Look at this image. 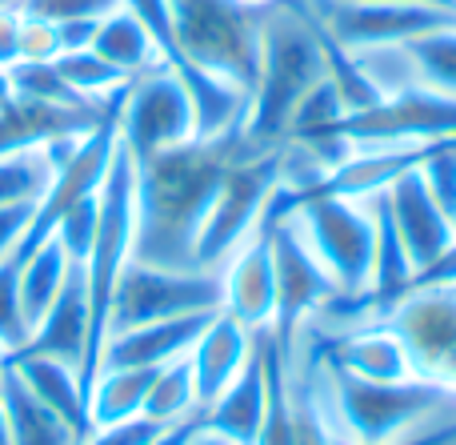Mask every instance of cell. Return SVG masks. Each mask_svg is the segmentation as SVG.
<instances>
[{
	"label": "cell",
	"instance_id": "obj_3",
	"mask_svg": "<svg viewBox=\"0 0 456 445\" xmlns=\"http://www.w3.org/2000/svg\"><path fill=\"white\" fill-rule=\"evenodd\" d=\"M176 45L197 69L252 93L260 77L268 8L240 0H168Z\"/></svg>",
	"mask_w": 456,
	"mask_h": 445
},
{
	"label": "cell",
	"instance_id": "obj_15",
	"mask_svg": "<svg viewBox=\"0 0 456 445\" xmlns=\"http://www.w3.org/2000/svg\"><path fill=\"white\" fill-rule=\"evenodd\" d=\"M88 350V285H85V265L72 261L69 277H64L56 301L48 313L32 326L28 342L20 350L4 353V361H24V358H56L80 369Z\"/></svg>",
	"mask_w": 456,
	"mask_h": 445
},
{
	"label": "cell",
	"instance_id": "obj_46",
	"mask_svg": "<svg viewBox=\"0 0 456 445\" xmlns=\"http://www.w3.org/2000/svg\"><path fill=\"white\" fill-rule=\"evenodd\" d=\"M197 445H228V441H224V438H216V433H208V430H205V433H200V438H197Z\"/></svg>",
	"mask_w": 456,
	"mask_h": 445
},
{
	"label": "cell",
	"instance_id": "obj_31",
	"mask_svg": "<svg viewBox=\"0 0 456 445\" xmlns=\"http://www.w3.org/2000/svg\"><path fill=\"white\" fill-rule=\"evenodd\" d=\"M412 56V64L420 69V77L433 88L456 96V29L449 32H433V37H420L412 45H404Z\"/></svg>",
	"mask_w": 456,
	"mask_h": 445
},
{
	"label": "cell",
	"instance_id": "obj_12",
	"mask_svg": "<svg viewBox=\"0 0 456 445\" xmlns=\"http://www.w3.org/2000/svg\"><path fill=\"white\" fill-rule=\"evenodd\" d=\"M316 21L348 53L412 45L420 37L456 29V12L433 4H361V0H313Z\"/></svg>",
	"mask_w": 456,
	"mask_h": 445
},
{
	"label": "cell",
	"instance_id": "obj_4",
	"mask_svg": "<svg viewBox=\"0 0 456 445\" xmlns=\"http://www.w3.org/2000/svg\"><path fill=\"white\" fill-rule=\"evenodd\" d=\"M456 136V96L441 88H401L385 93L372 109L348 112L329 125L308 149L321 152V165L332 169L348 157V149H372V144H420Z\"/></svg>",
	"mask_w": 456,
	"mask_h": 445
},
{
	"label": "cell",
	"instance_id": "obj_37",
	"mask_svg": "<svg viewBox=\"0 0 456 445\" xmlns=\"http://www.w3.org/2000/svg\"><path fill=\"white\" fill-rule=\"evenodd\" d=\"M165 425L149 422V417H133V422H120V425H101L93 430L80 445H149Z\"/></svg>",
	"mask_w": 456,
	"mask_h": 445
},
{
	"label": "cell",
	"instance_id": "obj_34",
	"mask_svg": "<svg viewBox=\"0 0 456 445\" xmlns=\"http://www.w3.org/2000/svg\"><path fill=\"white\" fill-rule=\"evenodd\" d=\"M101 193V189H96ZM96 193L69 209V213L56 221V233L53 237L61 241V249L69 253V261H80L85 265L88 249H93V237H96Z\"/></svg>",
	"mask_w": 456,
	"mask_h": 445
},
{
	"label": "cell",
	"instance_id": "obj_9",
	"mask_svg": "<svg viewBox=\"0 0 456 445\" xmlns=\"http://www.w3.org/2000/svg\"><path fill=\"white\" fill-rule=\"evenodd\" d=\"M292 217L329 277L337 281V293H364L372 277V241H377L372 209L348 197H305Z\"/></svg>",
	"mask_w": 456,
	"mask_h": 445
},
{
	"label": "cell",
	"instance_id": "obj_44",
	"mask_svg": "<svg viewBox=\"0 0 456 445\" xmlns=\"http://www.w3.org/2000/svg\"><path fill=\"white\" fill-rule=\"evenodd\" d=\"M8 101H12V80H8V69L0 64V109H4Z\"/></svg>",
	"mask_w": 456,
	"mask_h": 445
},
{
	"label": "cell",
	"instance_id": "obj_30",
	"mask_svg": "<svg viewBox=\"0 0 456 445\" xmlns=\"http://www.w3.org/2000/svg\"><path fill=\"white\" fill-rule=\"evenodd\" d=\"M48 181H53V165H48L45 149L20 152V157H4L0 161V205L40 201Z\"/></svg>",
	"mask_w": 456,
	"mask_h": 445
},
{
	"label": "cell",
	"instance_id": "obj_38",
	"mask_svg": "<svg viewBox=\"0 0 456 445\" xmlns=\"http://www.w3.org/2000/svg\"><path fill=\"white\" fill-rule=\"evenodd\" d=\"M433 289H456V241H452L449 249H444L441 257H436L433 265H425V269L412 273L409 293H404V297H412V293H433Z\"/></svg>",
	"mask_w": 456,
	"mask_h": 445
},
{
	"label": "cell",
	"instance_id": "obj_29",
	"mask_svg": "<svg viewBox=\"0 0 456 445\" xmlns=\"http://www.w3.org/2000/svg\"><path fill=\"white\" fill-rule=\"evenodd\" d=\"M28 257L32 253H24L20 245H12V253L0 257V345H4V353L20 350L32 334L20 309V269Z\"/></svg>",
	"mask_w": 456,
	"mask_h": 445
},
{
	"label": "cell",
	"instance_id": "obj_25",
	"mask_svg": "<svg viewBox=\"0 0 456 445\" xmlns=\"http://www.w3.org/2000/svg\"><path fill=\"white\" fill-rule=\"evenodd\" d=\"M93 53L104 56V61H109L112 69H120L125 77H141V72L160 64V53H157V45H152L149 29H144L125 4L96 24Z\"/></svg>",
	"mask_w": 456,
	"mask_h": 445
},
{
	"label": "cell",
	"instance_id": "obj_48",
	"mask_svg": "<svg viewBox=\"0 0 456 445\" xmlns=\"http://www.w3.org/2000/svg\"><path fill=\"white\" fill-rule=\"evenodd\" d=\"M0 369H4V345H0Z\"/></svg>",
	"mask_w": 456,
	"mask_h": 445
},
{
	"label": "cell",
	"instance_id": "obj_36",
	"mask_svg": "<svg viewBox=\"0 0 456 445\" xmlns=\"http://www.w3.org/2000/svg\"><path fill=\"white\" fill-rule=\"evenodd\" d=\"M61 56V24L45 21V16H32L24 12L20 24V61H37L48 64Z\"/></svg>",
	"mask_w": 456,
	"mask_h": 445
},
{
	"label": "cell",
	"instance_id": "obj_10",
	"mask_svg": "<svg viewBox=\"0 0 456 445\" xmlns=\"http://www.w3.org/2000/svg\"><path fill=\"white\" fill-rule=\"evenodd\" d=\"M184 141H197V112L181 77L157 64L128 80L125 109H120V144L128 149V157L144 161Z\"/></svg>",
	"mask_w": 456,
	"mask_h": 445
},
{
	"label": "cell",
	"instance_id": "obj_2",
	"mask_svg": "<svg viewBox=\"0 0 456 445\" xmlns=\"http://www.w3.org/2000/svg\"><path fill=\"white\" fill-rule=\"evenodd\" d=\"M316 80H324L321 40L308 29L300 4H289L281 16L265 21L260 77L248 93V112L236 128L244 157L284 149V141L292 136V117Z\"/></svg>",
	"mask_w": 456,
	"mask_h": 445
},
{
	"label": "cell",
	"instance_id": "obj_40",
	"mask_svg": "<svg viewBox=\"0 0 456 445\" xmlns=\"http://www.w3.org/2000/svg\"><path fill=\"white\" fill-rule=\"evenodd\" d=\"M20 24H24L20 4H0V64L4 69L20 61Z\"/></svg>",
	"mask_w": 456,
	"mask_h": 445
},
{
	"label": "cell",
	"instance_id": "obj_21",
	"mask_svg": "<svg viewBox=\"0 0 456 445\" xmlns=\"http://www.w3.org/2000/svg\"><path fill=\"white\" fill-rule=\"evenodd\" d=\"M8 369L20 374V382L28 385V393L37 401H45L72 433L77 441H85L93 433V417H88V393L80 385L77 366L56 358H24V361H4Z\"/></svg>",
	"mask_w": 456,
	"mask_h": 445
},
{
	"label": "cell",
	"instance_id": "obj_23",
	"mask_svg": "<svg viewBox=\"0 0 456 445\" xmlns=\"http://www.w3.org/2000/svg\"><path fill=\"white\" fill-rule=\"evenodd\" d=\"M0 401H4L8 414V433H12V445H80L77 433L28 393V385L20 382L16 369H0Z\"/></svg>",
	"mask_w": 456,
	"mask_h": 445
},
{
	"label": "cell",
	"instance_id": "obj_8",
	"mask_svg": "<svg viewBox=\"0 0 456 445\" xmlns=\"http://www.w3.org/2000/svg\"><path fill=\"white\" fill-rule=\"evenodd\" d=\"M224 285L205 269H160V265L128 261L112 293L109 334H125L152 321L184 317V313L221 309Z\"/></svg>",
	"mask_w": 456,
	"mask_h": 445
},
{
	"label": "cell",
	"instance_id": "obj_7",
	"mask_svg": "<svg viewBox=\"0 0 456 445\" xmlns=\"http://www.w3.org/2000/svg\"><path fill=\"white\" fill-rule=\"evenodd\" d=\"M260 225L273 229V289H276V305H273V334L276 350L284 353V361L292 366L297 358V329L305 317H313L316 309L337 297V281L329 277V269L321 265V257L313 253V245L305 241L297 217L284 221H268L260 217Z\"/></svg>",
	"mask_w": 456,
	"mask_h": 445
},
{
	"label": "cell",
	"instance_id": "obj_24",
	"mask_svg": "<svg viewBox=\"0 0 456 445\" xmlns=\"http://www.w3.org/2000/svg\"><path fill=\"white\" fill-rule=\"evenodd\" d=\"M157 377V369H133V366H104L96 374L93 390H88V417L93 430L101 425H120L141 417L149 385Z\"/></svg>",
	"mask_w": 456,
	"mask_h": 445
},
{
	"label": "cell",
	"instance_id": "obj_19",
	"mask_svg": "<svg viewBox=\"0 0 456 445\" xmlns=\"http://www.w3.org/2000/svg\"><path fill=\"white\" fill-rule=\"evenodd\" d=\"M316 358L324 366H337L353 377H364V382H404V377H417L409 345L401 342V334L388 321L332 337V342H324L316 350Z\"/></svg>",
	"mask_w": 456,
	"mask_h": 445
},
{
	"label": "cell",
	"instance_id": "obj_32",
	"mask_svg": "<svg viewBox=\"0 0 456 445\" xmlns=\"http://www.w3.org/2000/svg\"><path fill=\"white\" fill-rule=\"evenodd\" d=\"M8 80H12V96H28V101H53V104H80L85 96H77L61 80L56 64H37V61H16L8 64Z\"/></svg>",
	"mask_w": 456,
	"mask_h": 445
},
{
	"label": "cell",
	"instance_id": "obj_5",
	"mask_svg": "<svg viewBox=\"0 0 456 445\" xmlns=\"http://www.w3.org/2000/svg\"><path fill=\"white\" fill-rule=\"evenodd\" d=\"M329 390L337 398V417L345 425L340 438L356 445L396 441L412 422L428 417L433 409L449 406L456 390L433 377H404V382H364L345 369L329 366Z\"/></svg>",
	"mask_w": 456,
	"mask_h": 445
},
{
	"label": "cell",
	"instance_id": "obj_6",
	"mask_svg": "<svg viewBox=\"0 0 456 445\" xmlns=\"http://www.w3.org/2000/svg\"><path fill=\"white\" fill-rule=\"evenodd\" d=\"M284 173V149L260 152V157H236L228 165L221 189L208 205L197 233V269H208L216 261H228V253L244 245L256 233L265 205Z\"/></svg>",
	"mask_w": 456,
	"mask_h": 445
},
{
	"label": "cell",
	"instance_id": "obj_27",
	"mask_svg": "<svg viewBox=\"0 0 456 445\" xmlns=\"http://www.w3.org/2000/svg\"><path fill=\"white\" fill-rule=\"evenodd\" d=\"M197 382H192V366L189 358H176L168 366L157 369L149 385V398H144V409L141 417L157 425H173V422H184L189 414H197Z\"/></svg>",
	"mask_w": 456,
	"mask_h": 445
},
{
	"label": "cell",
	"instance_id": "obj_39",
	"mask_svg": "<svg viewBox=\"0 0 456 445\" xmlns=\"http://www.w3.org/2000/svg\"><path fill=\"white\" fill-rule=\"evenodd\" d=\"M32 213H37V201H16V205H0V257L12 253V245L24 237Z\"/></svg>",
	"mask_w": 456,
	"mask_h": 445
},
{
	"label": "cell",
	"instance_id": "obj_42",
	"mask_svg": "<svg viewBox=\"0 0 456 445\" xmlns=\"http://www.w3.org/2000/svg\"><path fill=\"white\" fill-rule=\"evenodd\" d=\"M332 445H356L340 433H332ZM385 445H456V422L452 425H441V430H428V433H417V438H401V441H385Z\"/></svg>",
	"mask_w": 456,
	"mask_h": 445
},
{
	"label": "cell",
	"instance_id": "obj_43",
	"mask_svg": "<svg viewBox=\"0 0 456 445\" xmlns=\"http://www.w3.org/2000/svg\"><path fill=\"white\" fill-rule=\"evenodd\" d=\"M361 4H433V8L456 12V0H361Z\"/></svg>",
	"mask_w": 456,
	"mask_h": 445
},
{
	"label": "cell",
	"instance_id": "obj_17",
	"mask_svg": "<svg viewBox=\"0 0 456 445\" xmlns=\"http://www.w3.org/2000/svg\"><path fill=\"white\" fill-rule=\"evenodd\" d=\"M221 285H224L221 309L232 321H240L248 334H256V329H265L273 321L276 289H273V229L268 225H256V233L236 249Z\"/></svg>",
	"mask_w": 456,
	"mask_h": 445
},
{
	"label": "cell",
	"instance_id": "obj_18",
	"mask_svg": "<svg viewBox=\"0 0 456 445\" xmlns=\"http://www.w3.org/2000/svg\"><path fill=\"white\" fill-rule=\"evenodd\" d=\"M221 309L208 313H184V317L152 321V326H136L125 334H109L101 353L104 366H133V369H160L176 358H189V350L197 345V337L213 326V317Z\"/></svg>",
	"mask_w": 456,
	"mask_h": 445
},
{
	"label": "cell",
	"instance_id": "obj_35",
	"mask_svg": "<svg viewBox=\"0 0 456 445\" xmlns=\"http://www.w3.org/2000/svg\"><path fill=\"white\" fill-rule=\"evenodd\" d=\"M125 0H24V12L45 16L53 24H69V21H101V16L117 12Z\"/></svg>",
	"mask_w": 456,
	"mask_h": 445
},
{
	"label": "cell",
	"instance_id": "obj_22",
	"mask_svg": "<svg viewBox=\"0 0 456 445\" xmlns=\"http://www.w3.org/2000/svg\"><path fill=\"white\" fill-rule=\"evenodd\" d=\"M265 366L260 353L252 345V358L240 374L232 377V385L205 409V425L208 433L224 438L228 445H256L260 422H265Z\"/></svg>",
	"mask_w": 456,
	"mask_h": 445
},
{
	"label": "cell",
	"instance_id": "obj_13",
	"mask_svg": "<svg viewBox=\"0 0 456 445\" xmlns=\"http://www.w3.org/2000/svg\"><path fill=\"white\" fill-rule=\"evenodd\" d=\"M385 321L409 345L417 377L456 390V289L404 297Z\"/></svg>",
	"mask_w": 456,
	"mask_h": 445
},
{
	"label": "cell",
	"instance_id": "obj_33",
	"mask_svg": "<svg viewBox=\"0 0 456 445\" xmlns=\"http://www.w3.org/2000/svg\"><path fill=\"white\" fill-rule=\"evenodd\" d=\"M292 445H332V430L316 401L313 374L292 382Z\"/></svg>",
	"mask_w": 456,
	"mask_h": 445
},
{
	"label": "cell",
	"instance_id": "obj_14",
	"mask_svg": "<svg viewBox=\"0 0 456 445\" xmlns=\"http://www.w3.org/2000/svg\"><path fill=\"white\" fill-rule=\"evenodd\" d=\"M109 101L112 96H104V101H80V104H53V101L12 96L0 109V161L45 149L53 141H72V136L93 133L101 125Z\"/></svg>",
	"mask_w": 456,
	"mask_h": 445
},
{
	"label": "cell",
	"instance_id": "obj_28",
	"mask_svg": "<svg viewBox=\"0 0 456 445\" xmlns=\"http://www.w3.org/2000/svg\"><path fill=\"white\" fill-rule=\"evenodd\" d=\"M53 64H56V72H61L64 85H69L77 96H85V101H104V96L120 93V88L133 80V77H125L120 69H112L104 56H96L93 48L61 53Z\"/></svg>",
	"mask_w": 456,
	"mask_h": 445
},
{
	"label": "cell",
	"instance_id": "obj_47",
	"mask_svg": "<svg viewBox=\"0 0 456 445\" xmlns=\"http://www.w3.org/2000/svg\"><path fill=\"white\" fill-rule=\"evenodd\" d=\"M240 4H252V8H273L276 0H240Z\"/></svg>",
	"mask_w": 456,
	"mask_h": 445
},
{
	"label": "cell",
	"instance_id": "obj_16",
	"mask_svg": "<svg viewBox=\"0 0 456 445\" xmlns=\"http://www.w3.org/2000/svg\"><path fill=\"white\" fill-rule=\"evenodd\" d=\"M385 201H388V213H393L396 233H401L404 249H409L412 269L433 265L436 257H441L444 249L456 241V225L444 217V209L433 201V193H428L420 169L396 177V181L385 189Z\"/></svg>",
	"mask_w": 456,
	"mask_h": 445
},
{
	"label": "cell",
	"instance_id": "obj_45",
	"mask_svg": "<svg viewBox=\"0 0 456 445\" xmlns=\"http://www.w3.org/2000/svg\"><path fill=\"white\" fill-rule=\"evenodd\" d=\"M0 445H12V433H8V414H4V401H0Z\"/></svg>",
	"mask_w": 456,
	"mask_h": 445
},
{
	"label": "cell",
	"instance_id": "obj_1",
	"mask_svg": "<svg viewBox=\"0 0 456 445\" xmlns=\"http://www.w3.org/2000/svg\"><path fill=\"white\" fill-rule=\"evenodd\" d=\"M240 157L236 128L216 141H184L136 161V245L133 261L160 269H197V233L221 189L228 165Z\"/></svg>",
	"mask_w": 456,
	"mask_h": 445
},
{
	"label": "cell",
	"instance_id": "obj_11",
	"mask_svg": "<svg viewBox=\"0 0 456 445\" xmlns=\"http://www.w3.org/2000/svg\"><path fill=\"white\" fill-rule=\"evenodd\" d=\"M125 8L149 29L152 45H157V53H160V64L173 69L176 77H181V85L189 88L200 141H216V136H228L232 128H240L244 112H248V93L236 88V85H228V80H221V77H213V72L197 69V64L181 53L168 0H125Z\"/></svg>",
	"mask_w": 456,
	"mask_h": 445
},
{
	"label": "cell",
	"instance_id": "obj_20",
	"mask_svg": "<svg viewBox=\"0 0 456 445\" xmlns=\"http://www.w3.org/2000/svg\"><path fill=\"white\" fill-rule=\"evenodd\" d=\"M252 358V334L232 321L221 309L213 317V326L197 337V345L189 350V366H192V382H197V406L208 409L216 398L232 385V377L248 366Z\"/></svg>",
	"mask_w": 456,
	"mask_h": 445
},
{
	"label": "cell",
	"instance_id": "obj_26",
	"mask_svg": "<svg viewBox=\"0 0 456 445\" xmlns=\"http://www.w3.org/2000/svg\"><path fill=\"white\" fill-rule=\"evenodd\" d=\"M69 269H72V261H69V253L61 249L56 237H48L45 245L32 249V257L20 269V309H24L28 329L37 326V321L48 313V305L56 301V293H61Z\"/></svg>",
	"mask_w": 456,
	"mask_h": 445
},
{
	"label": "cell",
	"instance_id": "obj_41",
	"mask_svg": "<svg viewBox=\"0 0 456 445\" xmlns=\"http://www.w3.org/2000/svg\"><path fill=\"white\" fill-rule=\"evenodd\" d=\"M104 21V16H101ZM101 21H69L61 24V53H77V48H93L96 37V24Z\"/></svg>",
	"mask_w": 456,
	"mask_h": 445
}]
</instances>
